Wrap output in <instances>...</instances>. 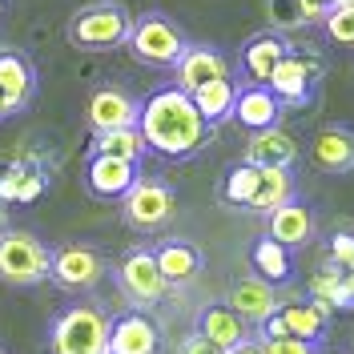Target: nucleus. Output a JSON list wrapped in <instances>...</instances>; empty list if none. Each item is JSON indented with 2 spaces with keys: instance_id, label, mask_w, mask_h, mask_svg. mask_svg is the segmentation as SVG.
I'll return each instance as SVG.
<instances>
[{
  "instance_id": "obj_1",
  "label": "nucleus",
  "mask_w": 354,
  "mask_h": 354,
  "mask_svg": "<svg viewBox=\"0 0 354 354\" xmlns=\"http://www.w3.org/2000/svg\"><path fill=\"white\" fill-rule=\"evenodd\" d=\"M137 129L145 137V145L161 157H194L209 141V125L198 113L194 97L181 93L177 85L157 88L141 101Z\"/></svg>"
},
{
  "instance_id": "obj_2",
  "label": "nucleus",
  "mask_w": 354,
  "mask_h": 354,
  "mask_svg": "<svg viewBox=\"0 0 354 354\" xmlns=\"http://www.w3.org/2000/svg\"><path fill=\"white\" fill-rule=\"evenodd\" d=\"M129 32H133V17L117 0H97V4H85L68 17V41L81 53L121 48V44H129Z\"/></svg>"
},
{
  "instance_id": "obj_3",
  "label": "nucleus",
  "mask_w": 354,
  "mask_h": 354,
  "mask_svg": "<svg viewBox=\"0 0 354 354\" xmlns=\"http://www.w3.org/2000/svg\"><path fill=\"white\" fill-rule=\"evenodd\" d=\"M109 322L97 306H68L57 314L48 346L53 354H109Z\"/></svg>"
},
{
  "instance_id": "obj_4",
  "label": "nucleus",
  "mask_w": 354,
  "mask_h": 354,
  "mask_svg": "<svg viewBox=\"0 0 354 354\" xmlns=\"http://www.w3.org/2000/svg\"><path fill=\"white\" fill-rule=\"evenodd\" d=\"M53 278V250L24 230L0 234V282L8 286H41Z\"/></svg>"
},
{
  "instance_id": "obj_5",
  "label": "nucleus",
  "mask_w": 354,
  "mask_h": 354,
  "mask_svg": "<svg viewBox=\"0 0 354 354\" xmlns=\"http://www.w3.org/2000/svg\"><path fill=\"white\" fill-rule=\"evenodd\" d=\"M185 32L177 28L165 12H141L133 21L129 32V53L141 65H157V68H174L185 53Z\"/></svg>"
},
{
  "instance_id": "obj_6",
  "label": "nucleus",
  "mask_w": 354,
  "mask_h": 354,
  "mask_svg": "<svg viewBox=\"0 0 354 354\" xmlns=\"http://www.w3.org/2000/svg\"><path fill=\"white\" fill-rule=\"evenodd\" d=\"M121 205H125V221L133 230H157L177 214L174 189L161 177H137L133 189L121 198Z\"/></svg>"
},
{
  "instance_id": "obj_7",
  "label": "nucleus",
  "mask_w": 354,
  "mask_h": 354,
  "mask_svg": "<svg viewBox=\"0 0 354 354\" xmlns=\"http://www.w3.org/2000/svg\"><path fill=\"white\" fill-rule=\"evenodd\" d=\"M117 282L121 290L129 294L133 302H161L165 298V274H161V266H157V254L153 250H129L121 266H117Z\"/></svg>"
},
{
  "instance_id": "obj_8",
  "label": "nucleus",
  "mask_w": 354,
  "mask_h": 354,
  "mask_svg": "<svg viewBox=\"0 0 354 354\" xmlns=\"http://www.w3.org/2000/svg\"><path fill=\"white\" fill-rule=\"evenodd\" d=\"M85 117H88V125H93V133L129 129V125H137V117H141V101L121 85H101L88 97Z\"/></svg>"
},
{
  "instance_id": "obj_9",
  "label": "nucleus",
  "mask_w": 354,
  "mask_h": 354,
  "mask_svg": "<svg viewBox=\"0 0 354 354\" xmlns=\"http://www.w3.org/2000/svg\"><path fill=\"white\" fill-rule=\"evenodd\" d=\"M322 77V65L314 61V53H298L290 48L286 57L278 61L274 77H270V88L282 105H306L310 101V85Z\"/></svg>"
},
{
  "instance_id": "obj_10",
  "label": "nucleus",
  "mask_w": 354,
  "mask_h": 354,
  "mask_svg": "<svg viewBox=\"0 0 354 354\" xmlns=\"http://www.w3.org/2000/svg\"><path fill=\"white\" fill-rule=\"evenodd\" d=\"M105 278V258L93 245H61L53 254V282L61 290H93Z\"/></svg>"
},
{
  "instance_id": "obj_11",
  "label": "nucleus",
  "mask_w": 354,
  "mask_h": 354,
  "mask_svg": "<svg viewBox=\"0 0 354 354\" xmlns=\"http://www.w3.org/2000/svg\"><path fill=\"white\" fill-rule=\"evenodd\" d=\"M221 77H230V61L214 44H185L181 61L174 65V85L181 93H198L201 85L221 81Z\"/></svg>"
},
{
  "instance_id": "obj_12",
  "label": "nucleus",
  "mask_w": 354,
  "mask_h": 354,
  "mask_svg": "<svg viewBox=\"0 0 354 354\" xmlns=\"http://www.w3.org/2000/svg\"><path fill=\"white\" fill-rule=\"evenodd\" d=\"M0 97L8 105V117L24 113L37 97V68L17 48H0Z\"/></svg>"
},
{
  "instance_id": "obj_13",
  "label": "nucleus",
  "mask_w": 354,
  "mask_h": 354,
  "mask_svg": "<svg viewBox=\"0 0 354 354\" xmlns=\"http://www.w3.org/2000/svg\"><path fill=\"white\" fill-rule=\"evenodd\" d=\"M137 165L133 161H121V157H105V153H93L85 165V185L93 198H105V201H117L125 198L137 181Z\"/></svg>"
},
{
  "instance_id": "obj_14",
  "label": "nucleus",
  "mask_w": 354,
  "mask_h": 354,
  "mask_svg": "<svg viewBox=\"0 0 354 354\" xmlns=\"http://www.w3.org/2000/svg\"><path fill=\"white\" fill-rule=\"evenodd\" d=\"M245 161L258 165V169H290L298 161V141L286 129H278V125L274 129H258L245 141Z\"/></svg>"
},
{
  "instance_id": "obj_15",
  "label": "nucleus",
  "mask_w": 354,
  "mask_h": 354,
  "mask_svg": "<svg viewBox=\"0 0 354 354\" xmlns=\"http://www.w3.org/2000/svg\"><path fill=\"white\" fill-rule=\"evenodd\" d=\"M282 117V101L274 97L270 85H245L238 88V101H234V121L245 125L250 133L258 129H274Z\"/></svg>"
},
{
  "instance_id": "obj_16",
  "label": "nucleus",
  "mask_w": 354,
  "mask_h": 354,
  "mask_svg": "<svg viewBox=\"0 0 354 354\" xmlns=\"http://www.w3.org/2000/svg\"><path fill=\"white\" fill-rule=\"evenodd\" d=\"M290 53V44L282 41V32H258L250 37L242 48V73L250 77V85H270L278 61Z\"/></svg>"
},
{
  "instance_id": "obj_17",
  "label": "nucleus",
  "mask_w": 354,
  "mask_h": 354,
  "mask_svg": "<svg viewBox=\"0 0 354 354\" xmlns=\"http://www.w3.org/2000/svg\"><path fill=\"white\" fill-rule=\"evenodd\" d=\"M109 354H157V326L145 314H121L109 322Z\"/></svg>"
},
{
  "instance_id": "obj_18",
  "label": "nucleus",
  "mask_w": 354,
  "mask_h": 354,
  "mask_svg": "<svg viewBox=\"0 0 354 354\" xmlns=\"http://www.w3.org/2000/svg\"><path fill=\"white\" fill-rule=\"evenodd\" d=\"M278 302H282V294L270 286L266 278H258V274H254V278H242L238 286L230 290V306L238 310L245 322H266L270 314L282 310Z\"/></svg>"
},
{
  "instance_id": "obj_19",
  "label": "nucleus",
  "mask_w": 354,
  "mask_h": 354,
  "mask_svg": "<svg viewBox=\"0 0 354 354\" xmlns=\"http://www.w3.org/2000/svg\"><path fill=\"white\" fill-rule=\"evenodd\" d=\"M48 189V174L37 161H17L0 174V201H17V205H32Z\"/></svg>"
},
{
  "instance_id": "obj_20",
  "label": "nucleus",
  "mask_w": 354,
  "mask_h": 354,
  "mask_svg": "<svg viewBox=\"0 0 354 354\" xmlns=\"http://www.w3.org/2000/svg\"><path fill=\"white\" fill-rule=\"evenodd\" d=\"M270 238L274 242H282L286 250H294V245H306L310 238H314V214H310L302 201L290 198L286 205H278L274 214H270Z\"/></svg>"
},
{
  "instance_id": "obj_21",
  "label": "nucleus",
  "mask_w": 354,
  "mask_h": 354,
  "mask_svg": "<svg viewBox=\"0 0 354 354\" xmlns=\"http://www.w3.org/2000/svg\"><path fill=\"white\" fill-rule=\"evenodd\" d=\"M314 161L326 174H351L354 169V133L342 125H326L314 137Z\"/></svg>"
},
{
  "instance_id": "obj_22",
  "label": "nucleus",
  "mask_w": 354,
  "mask_h": 354,
  "mask_svg": "<svg viewBox=\"0 0 354 354\" xmlns=\"http://www.w3.org/2000/svg\"><path fill=\"white\" fill-rule=\"evenodd\" d=\"M198 334H205L221 351H234L245 342V318L234 306H205L198 318Z\"/></svg>"
},
{
  "instance_id": "obj_23",
  "label": "nucleus",
  "mask_w": 354,
  "mask_h": 354,
  "mask_svg": "<svg viewBox=\"0 0 354 354\" xmlns=\"http://www.w3.org/2000/svg\"><path fill=\"white\" fill-rule=\"evenodd\" d=\"M153 254H157V266H161V274H165V282H169V286H174V282H189V278H198L201 254L189 242L169 238V242L157 245Z\"/></svg>"
},
{
  "instance_id": "obj_24",
  "label": "nucleus",
  "mask_w": 354,
  "mask_h": 354,
  "mask_svg": "<svg viewBox=\"0 0 354 354\" xmlns=\"http://www.w3.org/2000/svg\"><path fill=\"white\" fill-rule=\"evenodd\" d=\"M266 12H270L274 32H290L302 24L326 21V4H318V0H266Z\"/></svg>"
},
{
  "instance_id": "obj_25",
  "label": "nucleus",
  "mask_w": 354,
  "mask_h": 354,
  "mask_svg": "<svg viewBox=\"0 0 354 354\" xmlns=\"http://www.w3.org/2000/svg\"><path fill=\"white\" fill-rule=\"evenodd\" d=\"M189 97H194V105H198V113L205 117V125L214 129V125H221L225 117H234L238 85H234L230 77H221V81H209V85H201L198 93H189Z\"/></svg>"
},
{
  "instance_id": "obj_26",
  "label": "nucleus",
  "mask_w": 354,
  "mask_h": 354,
  "mask_svg": "<svg viewBox=\"0 0 354 354\" xmlns=\"http://www.w3.org/2000/svg\"><path fill=\"white\" fill-rule=\"evenodd\" d=\"M290 198H294V177H290V169H258V189H254V198H250L245 209L274 214Z\"/></svg>"
},
{
  "instance_id": "obj_27",
  "label": "nucleus",
  "mask_w": 354,
  "mask_h": 354,
  "mask_svg": "<svg viewBox=\"0 0 354 354\" xmlns=\"http://www.w3.org/2000/svg\"><path fill=\"white\" fill-rule=\"evenodd\" d=\"M145 137H141V129L137 125H129V129H109V133H97L93 137V153H105V157H121V161H141L145 157Z\"/></svg>"
},
{
  "instance_id": "obj_28",
  "label": "nucleus",
  "mask_w": 354,
  "mask_h": 354,
  "mask_svg": "<svg viewBox=\"0 0 354 354\" xmlns=\"http://www.w3.org/2000/svg\"><path fill=\"white\" fill-rule=\"evenodd\" d=\"M254 270H258V278H266L270 286H278V282H286L290 278V250L282 242H274L270 234L254 242Z\"/></svg>"
},
{
  "instance_id": "obj_29",
  "label": "nucleus",
  "mask_w": 354,
  "mask_h": 354,
  "mask_svg": "<svg viewBox=\"0 0 354 354\" xmlns=\"http://www.w3.org/2000/svg\"><path fill=\"white\" fill-rule=\"evenodd\" d=\"M278 318H282V326H286L290 338L314 342V338H322V330H326V318L318 314L314 302H290V306L278 310Z\"/></svg>"
},
{
  "instance_id": "obj_30",
  "label": "nucleus",
  "mask_w": 354,
  "mask_h": 354,
  "mask_svg": "<svg viewBox=\"0 0 354 354\" xmlns=\"http://www.w3.org/2000/svg\"><path fill=\"white\" fill-rule=\"evenodd\" d=\"M254 189H258V165H250V161H242V165H234V169L225 174V185H221V198L230 201V205H250V198H254Z\"/></svg>"
},
{
  "instance_id": "obj_31",
  "label": "nucleus",
  "mask_w": 354,
  "mask_h": 354,
  "mask_svg": "<svg viewBox=\"0 0 354 354\" xmlns=\"http://www.w3.org/2000/svg\"><path fill=\"white\" fill-rule=\"evenodd\" d=\"M322 28L334 44H354V4H330Z\"/></svg>"
},
{
  "instance_id": "obj_32",
  "label": "nucleus",
  "mask_w": 354,
  "mask_h": 354,
  "mask_svg": "<svg viewBox=\"0 0 354 354\" xmlns=\"http://www.w3.org/2000/svg\"><path fill=\"white\" fill-rule=\"evenodd\" d=\"M266 354H314V342H306V338H266L262 342Z\"/></svg>"
},
{
  "instance_id": "obj_33",
  "label": "nucleus",
  "mask_w": 354,
  "mask_h": 354,
  "mask_svg": "<svg viewBox=\"0 0 354 354\" xmlns=\"http://www.w3.org/2000/svg\"><path fill=\"white\" fill-rule=\"evenodd\" d=\"M330 262L342 266V270H354V238H351V234H334V242H330Z\"/></svg>"
},
{
  "instance_id": "obj_34",
  "label": "nucleus",
  "mask_w": 354,
  "mask_h": 354,
  "mask_svg": "<svg viewBox=\"0 0 354 354\" xmlns=\"http://www.w3.org/2000/svg\"><path fill=\"white\" fill-rule=\"evenodd\" d=\"M177 354H225V351H221V346H214L205 334H189V338L181 342V351H177Z\"/></svg>"
},
{
  "instance_id": "obj_35",
  "label": "nucleus",
  "mask_w": 354,
  "mask_h": 354,
  "mask_svg": "<svg viewBox=\"0 0 354 354\" xmlns=\"http://www.w3.org/2000/svg\"><path fill=\"white\" fill-rule=\"evenodd\" d=\"M225 354H266V346H262V342H250V338H245L242 346H234V351H225Z\"/></svg>"
},
{
  "instance_id": "obj_36",
  "label": "nucleus",
  "mask_w": 354,
  "mask_h": 354,
  "mask_svg": "<svg viewBox=\"0 0 354 354\" xmlns=\"http://www.w3.org/2000/svg\"><path fill=\"white\" fill-rule=\"evenodd\" d=\"M342 282H346V290H351V298H354V270H342Z\"/></svg>"
},
{
  "instance_id": "obj_37",
  "label": "nucleus",
  "mask_w": 354,
  "mask_h": 354,
  "mask_svg": "<svg viewBox=\"0 0 354 354\" xmlns=\"http://www.w3.org/2000/svg\"><path fill=\"white\" fill-rule=\"evenodd\" d=\"M4 117H8V105H4V97H0V121H4Z\"/></svg>"
},
{
  "instance_id": "obj_38",
  "label": "nucleus",
  "mask_w": 354,
  "mask_h": 354,
  "mask_svg": "<svg viewBox=\"0 0 354 354\" xmlns=\"http://www.w3.org/2000/svg\"><path fill=\"white\" fill-rule=\"evenodd\" d=\"M318 4H326V8H330V4H334V0H318Z\"/></svg>"
},
{
  "instance_id": "obj_39",
  "label": "nucleus",
  "mask_w": 354,
  "mask_h": 354,
  "mask_svg": "<svg viewBox=\"0 0 354 354\" xmlns=\"http://www.w3.org/2000/svg\"><path fill=\"white\" fill-rule=\"evenodd\" d=\"M334 4H354V0H334Z\"/></svg>"
}]
</instances>
